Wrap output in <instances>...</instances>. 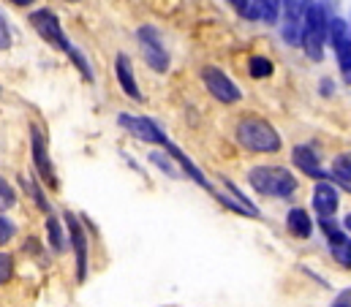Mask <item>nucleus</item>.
Returning <instances> with one entry per match:
<instances>
[{
    "label": "nucleus",
    "mask_w": 351,
    "mask_h": 307,
    "mask_svg": "<svg viewBox=\"0 0 351 307\" xmlns=\"http://www.w3.org/2000/svg\"><path fill=\"white\" fill-rule=\"evenodd\" d=\"M248 66H251L248 71H251V77L254 79H267V77H272V71H275V69H272V60L259 58V55H256V58H251V63H248Z\"/></svg>",
    "instance_id": "20"
},
{
    "label": "nucleus",
    "mask_w": 351,
    "mask_h": 307,
    "mask_svg": "<svg viewBox=\"0 0 351 307\" xmlns=\"http://www.w3.org/2000/svg\"><path fill=\"white\" fill-rule=\"evenodd\" d=\"M11 275H14V258L8 253H0V286L8 283Z\"/></svg>",
    "instance_id": "24"
},
{
    "label": "nucleus",
    "mask_w": 351,
    "mask_h": 307,
    "mask_svg": "<svg viewBox=\"0 0 351 307\" xmlns=\"http://www.w3.org/2000/svg\"><path fill=\"white\" fill-rule=\"evenodd\" d=\"M300 30H302V0L280 8V36L289 47H300Z\"/></svg>",
    "instance_id": "11"
},
{
    "label": "nucleus",
    "mask_w": 351,
    "mask_h": 307,
    "mask_svg": "<svg viewBox=\"0 0 351 307\" xmlns=\"http://www.w3.org/2000/svg\"><path fill=\"white\" fill-rule=\"evenodd\" d=\"M248 19H264V22H275L278 19V0H245L243 11Z\"/></svg>",
    "instance_id": "15"
},
{
    "label": "nucleus",
    "mask_w": 351,
    "mask_h": 307,
    "mask_svg": "<svg viewBox=\"0 0 351 307\" xmlns=\"http://www.w3.org/2000/svg\"><path fill=\"white\" fill-rule=\"evenodd\" d=\"M117 123H120L131 136H136V139H142V142H147V145H164V147H167V142H169V136H167L153 120H147V117L120 114Z\"/></svg>",
    "instance_id": "8"
},
{
    "label": "nucleus",
    "mask_w": 351,
    "mask_h": 307,
    "mask_svg": "<svg viewBox=\"0 0 351 307\" xmlns=\"http://www.w3.org/2000/svg\"><path fill=\"white\" fill-rule=\"evenodd\" d=\"M319 226H322V231L327 234L330 245H346V242H349V234L341 231L335 223H332V215H319Z\"/></svg>",
    "instance_id": "19"
},
{
    "label": "nucleus",
    "mask_w": 351,
    "mask_h": 307,
    "mask_svg": "<svg viewBox=\"0 0 351 307\" xmlns=\"http://www.w3.org/2000/svg\"><path fill=\"white\" fill-rule=\"evenodd\" d=\"M66 226H69L71 247L77 256V280L85 283V278H88V234L82 229V223L77 221V215H71V212H66Z\"/></svg>",
    "instance_id": "10"
},
{
    "label": "nucleus",
    "mask_w": 351,
    "mask_h": 307,
    "mask_svg": "<svg viewBox=\"0 0 351 307\" xmlns=\"http://www.w3.org/2000/svg\"><path fill=\"white\" fill-rule=\"evenodd\" d=\"M291 3H300V0H278V8H286V5H291Z\"/></svg>",
    "instance_id": "32"
},
{
    "label": "nucleus",
    "mask_w": 351,
    "mask_h": 307,
    "mask_svg": "<svg viewBox=\"0 0 351 307\" xmlns=\"http://www.w3.org/2000/svg\"><path fill=\"white\" fill-rule=\"evenodd\" d=\"M294 166L297 169H302V174H308V177H313V180H330V171H324L322 169V163H319V155L313 153L311 147H294Z\"/></svg>",
    "instance_id": "12"
},
{
    "label": "nucleus",
    "mask_w": 351,
    "mask_h": 307,
    "mask_svg": "<svg viewBox=\"0 0 351 307\" xmlns=\"http://www.w3.org/2000/svg\"><path fill=\"white\" fill-rule=\"evenodd\" d=\"M47 231H49V239H52V247L60 253L66 250V236H63V229L58 223V218H47Z\"/></svg>",
    "instance_id": "21"
},
{
    "label": "nucleus",
    "mask_w": 351,
    "mask_h": 307,
    "mask_svg": "<svg viewBox=\"0 0 351 307\" xmlns=\"http://www.w3.org/2000/svg\"><path fill=\"white\" fill-rule=\"evenodd\" d=\"M234 139L251 153H278L283 145L280 134L262 117H243L234 128Z\"/></svg>",
    "instance_id": "2"
},
{
    "label": "nucleus",
    "mask_w": 351,
    "mask_h": 307,
    "mask_svg": "<svg viewBox=\"0 0 351 307\" xmlns=\"http://www.w3.org/2000/svg\"><path fill=\"white\" fill-rule=\"evenodd\" d=\"M167 155H169V158H175L177 163H180V169H182V171H185V174H188L191 180H196L199 185H204V188H210V182H207V177L202 174V169H199V166H196V163H193V160H191L188 155L182 153L180 147H175L172 142H167Z\"/></svg>",
    "instance_id": "16"
},
{
    "label": "nucleus",
    "mask_w": 351,
    "mask_h": 307,
    "mask_svg": "<svg viewBox=\"0 0 351 307\" xmlns=\"http://www.w3.org/2000/svg\"><path fill=\"white\" fill-rule=\"evenodd\" d=\"M30 147H33V163H36L38 180H44V182L55 191V188H58V174H55L52 158L47 153V139H44V134H41L38 125H30Z\"/></svg>",
    "instance_id": "6"
},
{
    "label": "nucleus",
    "mask_w": 351,
    "mask_h": 307,
    "mask_svg": "<svg viewBox=\"0 0 351 307\" xmlns=\"http://www.w3.org/2000/svg\"><path fill=\"white\" fill-rule=\"evenodd\" d=\"M114 71H117V79H120L123 93L131 95L134 101H142V93H139V84H136V77H134L131 60H128L125 55H117V60H114Z\"/></svg>",
    "instance_id": "14"
},
{
    "label": "nucleus",
    "mask_w": 351,
    "mask_h": 307,
    "mask_svg": "<svg viewBox=\"0 0 351 307\" xmlns=\"http://www.w3.org/2000/svg\"><path fill=\"white\" fill-rule=\"evenodd\" d=\"M330 177H332V180H338V185H341V188L351 191V160H349V155H338V158H335Z\"/></svg>",
    "instance_id": "18"
},
{
    "label": "nucleus",
    "mask_w": 351,
    "mask_h": 307,
    "mask_svg": "<svg viewBox=\"0 0 351 307\" xmlns=\"http://www.w3.org/2000/svg\"><path fill=\"white\" fill-rule=\"evenodd\" d=\"M330 38H332V47H335V55H338V66H341V74L346 79V84L351 82V33H349V22L346 19H332L330 27H327Z\"/></svg>",
    "instance_id": "7"
},
{
    "label": "nucleus",
    "mask_w": 351,
    "mask_h": 307,
    "mask_svg": "<svg viewBox=\"0 0 351 307\" xmlns=\"http://www.w3.org/2000/svg\"><path fill=\"white\" fill-rule=\"evenodd\" d=\"M139 41H142L139 47H142V55H145V60L150 63V69L158 71V74H167V71H169V55H167V49L161 47L156 30H153V27H142V30H139Z\"/></svg>",
    "instance_id": "9"
},
{
    "label": "nucleus",
    "mask_w": 351,
    "mask_h": 307,
    "mask_svg": "<svg viewBox=\"0 0 351 307\" xmlns=\"http://www.w3.org/2000/svg\"><path fill=\"white\" fill-rule=\"evenodd\" d=\"M330 87H332V82H330V79H324V82H322V93H327V95H330Z\"/></svg>",
    "instance_id": "30"
},
{
    "label": "nucleus",
    "mask_w": 351,
    "mask_h": 307,
    "mask_svg": "<svg viewBox=\"0 0 351 307\" xmlns=\"http://www.w3.org/2000/svg\"><path fill=\"white\" fill-rule=\"evenodd\" d=\"M150 160H153V163H158V166H161V169H164L169 177H172V174H177L175 166H172V163H169V160H167V158H164L161 153H153V155H150Z\"/></svg>",
    "instance_id": "28"
},
{
    "label": "nucleus",
    "mask_w": 351,
    "mask_h": 307,
    "mask_svg": "<svg viewBox=\"0 0 351 307\" xmlns=\"http://www.w3.org/2000/svg\"><path fill=\"white\" fill-rule=\"evenodd\" d=\"M313 207H316L319 215H335V210H338V191L327 180H319V185L313 191Z\"/></svg>",
    "instance_id": "13"
},
{
    "label": "nucleus",
    "mask_w": 351,
    "mask_h": 307,
    "mask_svg": "<svg viewBox=\"0 0 351 307\" xmlns=\"http://www.w3.org/2000/svg\"><path fill=\"white\" fill-rule=\"evenodd\" d=\"M66 52H69V58H71V60H74V66H77V69H80V74H82V77L88 79V82H93V71H90L88 60H85V58H82V52H80V49H77V47H69V49H66Z\"/></svg>",
    "instance_id": "23"
},
{
    "label": "nucleus",
    "mask_w": 351,
    "mask_h": 307,
    "mask_svg": "<svg viewBox=\"0 0 351 307\" xmlns=\"http://www.w3.org/2000/svg\"><path fill=\"white\" fill-rule=\"evenodd\" d=\"M202 82H204L207 93H210L215 101H221V103H237V101L243 98L240 87L226 77L221 69H215V66H204V69H202Z\"/></svg>",
    "instance_id": "5"
},
{
    "label": "nucleus",
    "mask_w": 351,
    "mask_h": 307,
    "mask_svg": "<svg viewBox=\"0 0 351 307\" xmlns=\"http://www.w3.org/2000/svg\"><path fill=\"white\" fill-rule=\"evenodd\" d=\"M332 253H335L338 264H343V267H349V264H351V247H349V242H346V245H332Z\"/></svg>",
    "instance_id": "26"
},
{
    "label": "nucleus",
    "mask_w": 351,
    "mask_h": 307,
    "mask_svg": "<svg viewBox=\"0 0 351 307\" xmlns=\"http://www.w3.org/2000/svg\"><path fill=\"white\" fill-rule=\"evenodd\" d=\"M248 182L256 193L269 199H289L297 191V180L289 169L280 166H256L248 171Z\"/></svg>",
    "instance_id": "3"
},
{
    "label": "nucleus",
    "mask_w": 351,
    "mask_h": 307,
    "mask_svg": "<svg viewBox=\"0 0 351 307\" xmlns=\"http://www.w3.org/2000/svg\"><path fill=\"white\" fill-rule=\"evenodd\" d=\"M286 226H289V231H291L297 239H308L311 231H313V223H311V218H308V212H305L302 207H294V210L289 212Z\"/></svg>",
    "instance_id": "17"
},
{
    "label": "nucleus",
    "mask_w": 351,
    "mask_h": 307,
    "mask_svg": "<svg viewBox=\"0 0 351 307\" xmlns=\"http://www.w3.org/2000/svg\"><path fill=\"white\" fill-rule=\"evenodd\" d=\"M16 204V191L0 177V210H11Z\"/></svg>",
    "instance_id": "22"
},
{
    "label": "nucleus",
    "mask_w": 351,
    "mask_h": 307,
    "mask_svg": "<svg viewBox=\"0 0 351 307\" xmlns=\"http://www.w3.org/2000/svg\"><path fill=\"white\" fill-rule=\"evenodd\" d=\"M8 47H11V30H8V25H5V19L0 14V52L8 49Z\"/></svg>",
    "instance_id": "27"
},
{
    "label": "nucleus",
    "mask_w": 351,
    "mask_h": 307,
    "mask_svg": "<svg viewBox=\"0 0 351 307\" xmlns=\"http://www.w3.org/2000/svg\"><path fill=\"white\" fill-rule=\"evenodd\" d=\"M30 25H33V30L47 41V44H52L55 49H60V52H66L69 47H71V41L66 38V33H63V27H60V19H58V14L55 11H49V8H41V11H33V16H30Z\"/></svg>",
    "instance_id": "4"
},
{
    "label": "nucleus",
    "mask_w": 351,
    "mask_h": 307,
    "mask_svg": "<svg viewBox=\"0 0 351 307\" xmlns=\"http://www.w3.org/2000/svg\"><path fill=\"white\" fill-rule=\"evenodd\" d=\"M232 3V8H237V11H243V5H245V0H229Z\"/></svg>",
    "instance_id": "31"
},
{
    "label": "nucleus",
    "mask_w": 351,
    "mask_h": 307,
    "mask_svg": "<svg viewBox=\"0 0 351 307\" xmlns=\"http://www.w3.org/2000/svg\"><path fill=\"white\" fill-rule=\"evenodd\" d=\"M335 307H349V291H343V294L335 299Z\"/></svg>",
    "instance_id": "29"
},
{
    "label": "nucleus",
    "mask_w": 351,
    "mask_h": 307,
    "mask_svg": "<svg viewBox=\"0 0 351 307\" xmlns=\"http://www.w3.org/2000/svg\"><path fill=\"white\" fill-rule=\"evenodd\" d=\"M327 8L319 0H302V30H300V47L311 60L324 58V38H327Z\"/></svg>",
    "instance_id": "1"
},
{
    "label": "nucleus",
    "mask_w": 351,
    "mask_h": 307,
    "mask_svg": "<svg viewBox=\"0 0 351 307\" xmlns=\"http://www.w3.org/2000/svg\"><path fill=\"white\" fill-rule=\"evenodd\" d=\"M11 3H14V5H30L33 0H11Z\"/></svg>",
    "instance_id": "33"
},
{
    "label": "nucleus",
    "mask_w": 351,
    "mask_h": 307,
    "mask_svg": "<svg viewBox=\"0 0 351 307\" xmlns=\"http://www.w3.org/2000/svg\"><path fill=\"white\" fill-rule=\"evenodd\" d=\"M14 231H16L14 229V223L0 212V245H5L8 239H14Z\"/></svg>",
    "instance_id": "25"
}]
</instances>
